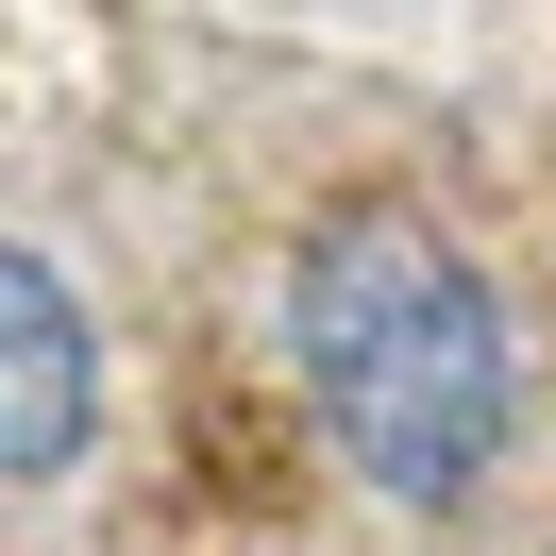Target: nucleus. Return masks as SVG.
I'll return each instance as SVG.
<instances>
[{"label": "nucleus", "mask_w": 556, "mask_h": 556, "mask_svg": "<svg viewBox=\"0 0 556 556\" xmlns=\"http://www.w3.org/2000/svg\"><path fill=\"white\" fill-rule=\"evenodd\" d=\"M287 371H304L320 439L354 455V489L455 522L522 439V338L506 287L405 203H338L287 253Z\"/></svg>", "instance_id": "1"}, {"label": "nucleus", "mask_w": 556, "mask_h": 556, "mask_svg": "<svg viewBox=\"0 0 556 556\" xmlns=\"http://www.w3.org/2000/svg\"><path fill=\"white\" fill-rule=\"evenodd\" d=\"M85 439H102V320L35 237H0V489L85 472Z\"/></svg>", "instance_id": "2"}]
</instances>
